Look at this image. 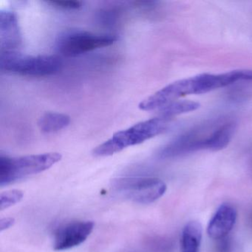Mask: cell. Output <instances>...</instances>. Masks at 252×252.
I'll list each match as a JSON object with an SVG mask.
<instances>
[{"label": "cell", "instance_id": "7a4b0ae2", "mask_svg": "<svg viewBox=\"0 0 252 252\" xmlns=\"http://www.w3.org/2000/svg\"><path fill=\"white\" fill-rule=\"evenodd\" d=\"M212 91V81L209 73L176 81L147 97L138 107L143 111L160 110L178 98L188 95L203 94Z\"/></svg>", "mask_w": 252, "mask_h": 252}, {"label": "cell", "instance_id": "6da1fadb", "mask_svg": "<svg viewBox=\"0 0 252 252\" xmlns=\"http://www.w3.org/2000/svg\"><path fill=\"white\" fill-rule=\"evenodd\" d=\"M170 121L171 119L157 116L119 131L113 134L111 138L95 147L93 154L95 157H107L127 147L141 144L166 130Z\"/></svg>", "mask_w": 252, "mask_h": 252}, {"label": "cell", "instance_id": "8fae6325", "mask_svg": "<svg viewBox=\"0 0 252 252\" xmlns=\"http://www.w3.org/2000/svg\"><path fill=\"white\" fill-rule=\"evenodd\" d=\"M70 123V118L67 115L47 112L38 120V127L43 133H54L67 127Z\"/></svg>", "mask_w": 252, "mask_h": 252}, {"label": "cell", "instance_id": "9c48e42d", "mask_svg": "<svg viewBox=\"0 0 252 252\" xmlns=\"http://www.w3.org/2000/svg\"><path fill=\"white\" fill-rule=\"evenodd\" d=\"M237 215V211L234 206L228 203L221 204L209 221L208 235L217 240L226 237L235 224Z\"/></svg>", "mask_w": 252, "mask_h": 252}, {"label": "cell", "instance_id": "4fadbf2b", "mask_svg": "<svg viewBox=\"0 0 252 252\" xmlns=\"http://www.w3.org/2000/svg\"><path fill=\"white\" fill-rule=\"evenodd\" d=\"M24 193L19 189L4 191L0 194V210L8 209L23 200Z\"/></svg>", "mask_w": 252, "mask_h": 252}, {"label": "cell", "instance_id": "7c38bea8", "mask_svg": "<svg viewBox=\"0 0 252 252\" xmlns=\"http://www.w3.org/2000/svg\"><path fill=\"white\" fill-rule=\"evenodd\" d=\"M199 107H200V104L196 101H190V100H184V101L178 100L159 110L158 116L172 119L174 116L194 111Z\"/></svg>", "mask_w": 252, "mask_h": 252}, {"label": "cell", "instance_id": "9a60e30c", "mask_svg": "<svg viewBox=\"0 0 252 252\" xmlns=\"http://www.w3.org/2000/svg\"><path fill=\"white\" fill-rule=\"evenodd\" d=\"M15 220L12 218H2L0 220V230L3 231L4 230L8 229L14 225Z\"/></svg>", "mask_w": 252, "mask_h": 252}, {"label": "cell", "instance_id": "5b68a950", "mask_svg": "<svg viewBox=\"0 0 252 252\" xmlns=\"http://www.w3.org/2000/svg\"><path fill=\"white\" fill-rule=\"evenodd\" d=\"M117 37L112 34H98L83 30L70 29L58 36L56 46L59 52L67 57H74L94 50L113 45Z\"/></svg>", "mask_w": 252, "mask_h": 252}, {"label": "cell", "instance_id": "ba28073f", "mask_svg": "<svg viewBox=\"0 0 252 252\" xmlns=\"http://www.w3.org/2000/svg\"><path fill=\"white\" fill-rule=\"evenodd\" d=\"M23 42L17 15L13 11L0 12V43L1 52L15 51Z\"/></svg>", "mask_w": 252, "mask_h": 252}, {"label": "cell", "instance_id": "277c9868", "mask_svg": "<svg viewBox=\"0 0 252 252\" xmlns=\"http://www.w3.org/2000/svg\"><path fill=\"white\" fill-rule=\"evenodd\" d=\"M2 71L25 76L43 77L60 71L62 61L56 56H31L18 51H4L0 56Z\"/></svg>", "mask_w": 252, "mask_h": 252}, {"label": "cell", "instance_id": "30bf717a", "mask_svg": "<svg viewBox=\"0 0 252 252\" xmlns=\"http://www.w3.org/2000/svg\"><path fill=\"white\" fill-rule=\"evenodd\" d=\"M202 226L197 221L189 222L181 235V252H199L202 240Z\"/></svg>", "mask_w": 252, "mask_h": 252}, {"label": "cell", "instance_id": "52a82bcc", "mask_svg": "<svg viewBox=\"0 0 252 252\" xmlns=\"http://www.w3.org/2000/svg\"><path fill=\"white\" fill-rule=\"evenodd\" d=\"M94 228L92 221H74L65 224L54 234V249L64 251L79 246L91 235Z\"/></svg>", "mask_w": 252, "mask_h": 252}, {"label": "cell", "instance_id": "5bb4252c", "mask_svg": "<svg viewBox=\"0 0 252 252\" xmlns=\"http://www.w3.org/2000/svg\"><path fill=\"white\" fill-rule=\"evenodd\" d=\"M48 2L54 7L64 10H78L82 6V2L79 1H51Z\"/></svg>", "mask_w": 252, "mask_h": 252}, {"label": "cell", "instance_id": "8992f818", "mask_svg": "<svg viewBox=\"0 0 252 252\" xmlns=\"http://www.w3.org/2000/svg\"><path fill=\"white\" fill-rule=\"evenodd\" d=\"M113 187L118 194L140 204H149L165 194L166 185L157 178H125L116 180Z\"/></svg>", "mask_w": 252, "mask_h": 252}, {"label": "cell", "instance_id": "3957f363", "mask_svg": "<svg viewBox=\"0 0 252 252\" xmlns=\"http://www.w3.org/2000/svg\"><path fill=\"white\" fill-rule=\"evenodd\" d=\"M59 153H48L22 157L0 156V186L8 185L52 167L62 159Z\"/></svg>", "mask_w": 252, "mask_h": 252}, {"label": "cell", "instance_id": "2e32d148", "mask_svg": "<svg viewBox=\"0 0 252 252\" xmlns=\"http://www.w3.org/2000/svg\"><path fill=\"white\" fill-rule=\"evenodd\" d=\"M218 252H230V243L226 238L221 239L220 240L219 244H218Z\"/></svg>", "mask_w": 252, "mask_h": 252}]
</instances>
